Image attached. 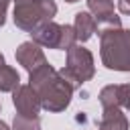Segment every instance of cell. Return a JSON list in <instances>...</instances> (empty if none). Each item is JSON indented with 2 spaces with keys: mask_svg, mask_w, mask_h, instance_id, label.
I'll return each mask as SVG.
<instances>
[{
  "mask_svg": "<svg viewBox=\"0 0 130 130\" xmlns=\"http://www.w3.org/2000/svg\"><path fill=\"white\" fill-rule=\"evenodd\" d=\"M32 41L45 49H59V41H61V24L57 22H45L43 26H39L37 30L30 32Z\"/></svg>",
  "mask_w": 130,
  "mask_h": 130,
  "instance_id": "obj_8",
  "label": "cell"
},
{
  "mask_svg": "<svg viewBox=\"0 0 130 130\" xmlns=\"http://www.w3.org/2000/svg\"><path fill=\"white\" fill-rule=\"evenodd\" d=\"M102 63L112 71H130V30L122 26H100Z\"/></svg>",
  "mask_w": 130,
  "mask_h": 130,
  "instance_id": "obj_2",
  "label": "cell"
},
{
  "mask_svg": "<svg viewBox=\"0 0 130 130\" xmlns=\"http://www.w3.org/2000/svg\"><path fill=\"white\" fill-rule=\"evenodd\" d=\"M14 2H22V0H14Z\"/></svg>",
  "mask_w": 130,
  "mask_h": 130,
  "instance_id": "obj_20",
  "label": "cell"
},
{
  "mask_svg": "<svg viewBox=\"0 0 130 130\" xmlns=\"http://www.w3.org/2000/svg\"><path fill=\"white\" fill-rule=\"evenodd\" d=\"M100 104L102 108H122L120 85H106L100 91Z\"/></svg>",
  "mask_w": 130,
  "mask_h": 130,
  "instance_id": "obj_12",
  "label": "cell"
},
{
  "mask_svg": "<svg viewBox=\"0 0 130 130\" xmlns=\"http://www.w3.org/2000/svg\"><path fill=\"white\" fill-rule=\"evenodd\" d=\"M8 2H10V0H0V26H4V22H6V8H8Z\"/></svg>",
  "mask_w": 130,
  "mask_h": 130,
  "instance_id": "obj_16",
  "label": "cell"
},
{
  "mask_svg": "<svg viewBox=\"0 0 130 130\" xmlns=\"http://www.w3.org/2000/svg\"><path fill=\"white\" fill-rule=\"evenodd\" d=\"M87 8L95 16L98 28L100 26H122L120 16H116V12H114L112 0H87Z\"/></svg>",
  "mask_w": 130,
  "mask_h": 130,
  "instance_id": "obj_7",
  "label": "cell"
},
{
  "mask_svg": "<svg viewBox=\"0 0 130 130\" xmlns=\"http://www.w3.org/2000/svg\"><path fill=\"white\" fill-rule=\"evenodd\" d=\"M0 130H10V128H8V124H6V122H2V120H0Z\"/></svg>",
  "mask_w": 130,
  "mask_h": 130,
  "instance_id": "obj_17",
  "label": "cell"
},
{
  "mask_svg": "<svg viewBox=\"0 0 130 130\" xmlns=\"http://www.w3.org/2000/svg\"><path fill=\"white\" fill-rule=\"evenodd\" d=\"M4 65H6V61H4V55H2V53H0V69H2V67H4Z\"/></svg>",
  "mask_w": 130,
  "mask_h": 130,
  "instance_id": "obj_18",
  "label": "cell"
},
{
  "mask_svg": "<svg viewBox=\"0 0 130 130\" xmlns=\"http://www.w3.org/2000/svg\"><path fill=\"white\" fill-rule=\"evenodd\" d=\"M14 55H16V61H18L28 73L37 71L39 67H43V65L47 63V57H45L41 45H37L35 41H24V43H20V45L16 47V53H14Z\"/></svg>",
  "mask_w": 130,
  "mask_h": 130,
  "instance_id": "obj_6",
  "label": "cell"
},
{
  "mask_svg": "<svg viewBox=\"0 0 130 130\" xmlns=\"http://www.w3.org/2000/svg\"><path fill=\"white\" fill-rule=\"evenodd\" d=\"M28 85L39 93L41 98V106L47 112H63L73 95V87L59 75V71L45 63L43 67H39L37 71L28 73Z\"/></svg>",
  "mask_w": 130,
  "mask_h": 130,
  "instance_id": "obj_1",
  "label": "cell"
},
{
  "mask_svg": "<svg viewBox=\"0 0 130 130\" xmlns=\"http://www.w3.org/2000/svg\"><path fill=\"white\" fill-rule=\"evenodd\" d=\"M65 2H69V4H75V2H79V0H65Z\"/></svg>",
  "mask_w": 130,
  "mask_h": 130,
  "instance_id": "obj_19",
  "label": "cell"
},
{
  "mask_svg": "<svg viewBox=\"0 0 130 130\" xmlns=\"http://www.w3.org/2000/svg\"><path fill=\"white\" fill-rule=\"evenodd\" d=\"M120 98H122V108L130 110V83L120 85Z\"/></svg>",
  "mask_w": 130,
  "mask_h": 130,
  "instance_id": "obj_15",
  "label": "cell"
},
{
  "mask_svg": "<svg viewBox=\"0 0 130 130\" xmlns=\"http://www.w3.org/2000/svg\"><path fill=\"white\" fill-rule=\"evenodd\" d=\"M73 28H75V35H77V41L85 43L93 37V32L98 30V20L91 12H77L75 14V22H73Z\"/></svg>",
  "mask_w": 130,
  "mask_h": 130,
  "instance_id": "obj_9",
  "label": "cell"
},
{
  "mask_svg": "<svg viewBox=\"0 0 130 130\" xmlns=\"http://www.w3.org/2000/svg\"><path fill=\"white\" fill-rule=\"evenodd\" d=\"M55 14H57V4L53 0H22L16 2L12 18L20 30L32 32L45 22H51Z\"/></svg>",
  "mask_w": 130,
  "mask_h": 130,
  "instance_id": "obj_3",
  "label": "cell"
},
{
  "mask_svg": "<svg viewBox=\"0 0 130 130\" xmlns=\"http://www.w3.org/2000/svg\"><path fill=\"white\" fill-rule=\"evenodd\" d=\"M12 130H41V122L39 118H26L16 114L12 120Z\"/></svg>",
  "mask_w": 130,
  "mask_h": 130,
  "instance_id": "obj_14",
  "label": "cell"
},
{
  "mask_svg": "<svg viewBox=\"0 0 130 130\" xmlns=\"http://www.w3.org/2000/svg\"><path fill=\"white\" fill-rule=\"evenodd\" d=\"M12 104L16 108V114L26 118H39V110L43 108L39 93L30 85H18L12 91Z\"/></svg>",
  "mask_w": 130,
  "mask_h": 130,
  "instance_id": "obj_5",
  "label": "cell"
},
{
  "mask_svg": "<svg viewBox=\"0 0 130 130\" xmlns=\"http://www.w3.org/2000/svg\"><path fill=\"white\" fill-rule=\"evenodd\" d=\"M59 75L73 87L77 89L81 83L89 81L95 75V67H93V55L89 49L81 47V45H73L67 51V63L63 69H59Z\"/></svg>",
  "mask_w": 130,
  "mask_h": 130,
  "instance_id": "obj_4",
  "label": "cell"
},
{
  "mask_svg": "<svg viewBox=\"0 0 130 130\" xmlns=\"http://www.w3.org/2000/svg\"><path fill=\"white\" fill-rule=\"evenodd\" d=\"M100 130H102V128H100Z\"/></svg>",
  "mask_w": 130,
  "mask_h": 130,
  "instance_id": "obj_21",
  "label": "cell"
},
{
  "mask_svg": "<svg viewBox=\"0 0 130 130\" xmlns=\"http://www.w3.org/2000/svg\"><path fill=\"white\" fill-rule=\"evenodd\" d=\"M73 45H77L75 28L69 26V24H61V41H59V49H61V51H69Z\"/></svg>",
  "mask_w": 130,
  "mask_h": 130,
  "instance_id": "obj_13",
  "label": "cell"
},
{
  "mask_svg": "<svg viewBox=\"0 0 130 130\" xmlns=\"http://www.w3.org/2000/svg\"><path fill=\"white\" fill-rule=\"evenodd\" d=\"M100 128L102 130H128V118L122 112V108H104Z\"/></svg>",
  "mask_w": 130,
  "mask_h": 130,
  "instance_id": "obj_10",
  "label": "cell"
},
{
  "mask_svg": "<svg viewBox=\"0 0 130 130\" xmlns=\"http://www.w3.org/2000/svg\"><path fill=\"white\" fill-rule=\"evenodd\" d=\"M20 85V75L14 67L4 65L0 69V91H14Z\"/></svg>",
  "mask_w": 130,
  "mask_h": 130,
  "instance_id": "obj_11",
  "label": "cell"
}]
</instances>
